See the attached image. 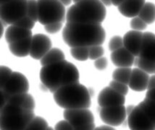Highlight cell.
<instances>
[{
	"mask_svg": "<svg viewBox=\"0 0 155 130\" xmlns=\"http://www.w3.org/2000/svg\"><path fill=\"white\" fill-rule=\"evenodd\" d=\"M105 36V31L101 24L67 22L62 31L64 42L71 48L101 45L104 42Z\"/></svg>",
	"mask_w": 155,
	"mask_h": 130,
	"instance_id": "obj_1",
	"label": "cell"
},
{
	"mask_svg": "<svg viewBox=\"0 0 155 130\" xmlns=\"http://www.w3.org/2000/svg\"><path fill=\"white\" fill-rule=\"evenodd\" d=\"M40 80L51 93H54L60 87L79 82L77 67L65 61L43 66L40 70Z\"/></svg>",
	"mask_w": 155,
	"mask_h": 130,
	"instance_id": "obj_2",
	"label": "cell"
},
{
	"mask_svg": "<svg viewBox=\"0 0 155 130\" xmlns=\"http://www.w3.org/2000/svg\"><path fill=\"white\" fill-rule=\"evenodd\" d=\"M106 17V9L100 0H82L68 9V23L101 24Z\"/></svg>",
	"mask_w": 155,
	"mask_h": 130,
	"instance_id": "obj_3",
	"label": "cell"
},
{
	"mask_svg": "<svg viewBox=\"0 0 155 130\" xmlns=\"http://www.w3.org/2000/svg\"><path fill=\"white\" fill-rule=\"evenodd\" d=\"M54 100L64 109H88L91 103L89 90L79 82L59 88L54 93Z\"/></svg>",
	"mask_w": 155,
	"mask_h": 130,
	"instance_id": "obj_4",
	"label": "cell"
},
{
	"mask_svg": "<svg viewBox=\"0 0 155 130\" xmlns=\"http://www.w3.org/2000/svg\"><path fill=\"white\" fill-rule=\"evenodd\" d=\"M36 116L34 110L6 103L1 107L0 129L2 130L25 129Z\"/></svg>",
	"mask_w": 155,
	"mask_h": 130,
	"instance_id": "obj_5",
	"label": "cell"
},
{
	"mask_svg": "<svg viewBox=\"0 0 155 130\" xmlns=\"http://www.w3.org/2000/svg\"><path fill=\"white\" fill-rule=\"evenodd\" d=\"M38 22L46 25L64 23L66 20L64 6L59 0H37Z\"/></svg>",
	"mask_w": 155,
	"mask_h": 130,
	"instance_id": "obj_6",
	"label": "cell"
},
{
	"mask_svg": "<svg viewBox=\"0 0 155 130\" xmlns=\"http://www.w3.org/2000/svg\"><path fill=\"white\" fill-rule=\"evenodd\" d=\"M63 116L74 129L91 130L95 129L94 117L91 111L88 109H65Z\"/></svg>",
	"mask_w": 155,
	"mask_h": 130,
	"instance_id": "obj_7",
	"label": "cell"
},
{
	"mask_svg": "<svg viewBox=\"0 0 155 130\" xmlns=\"http://www.w3.org/2000/svg\"><path fill=\"white\" fill-rule=\"evenodd\" d=\"M28 0H12L1 5V21L5 24L13 25L27 16Z\"/></svg>",
	"mask_w": 155,
	"mask_h": 130,
	"instance_id": "obj_8",
	"label": "cell"
},
{
	"mask_svg": "<svg viewBox=\"0 0 155 130\" xmlns=\"http://www.w3.org/2000/svg\"><path fill=\"white\" fill-rule=\"evenodd\" d=\"M99 116L105 124L112 127H117L121 125L126 118V108L124 105L103 107L100 110Z\"/></svg>",
	"mask_w": 155,
	"mask_h": 130,
	"instance_id": "obj_9",
	"label": "cell"
},
{
	"mask_svg": "<svg viewBox=\"0 0 155 130\" xmlns=\"http://www.w3.org/2000/svg\"><path fill=\"white\" fill-rule=\"evenodd\" d=\"M28 90L29 83L25 76L20 72H12L8 81L1 88V92L7 96H12L28 93Z\"/></svg>",
	"mask_w": 155,
	"mask_h": 130,
	"instance_id": "obj_10",
	"label": "cell"
},
{
	"mask_svg": "<svg viewBox=\"0 0 155 130\" xmlns=\"http://www.w3.org/2000/svg\"><path fill=\"white\" fill-rule=\"evenodd\" d=\"M128 124L133 130H154L155 125L151 122L143 109L139 106H135L128 115Z\"/></svg>",
	"mask_w": 155,
	"mask_h": 130,
	"instance_id": "obj_11",
	"label": "cell"
},
{
	"mask_svg": "<svg viewBox=\"0 0 155 130\" xmlns=\"http://www.w3.org/2000/svg\"><path fill=\"white\" fill-rule=\"evenodd\" d=\"M51 49V41L48 36L44 34H36L33 36L30 56L34 59L41 58Z\"/></svg>",
	"mask_w": 155,
	"mask_h": 130,
	"instance_id": "obj_12",
	"label": "cell"
},
{
	"mask_svg": "<svg viewBox=\"0 0 155 130\" xmlns=\"http://www.w3.org/2000/svg\"><path fill=\"white\" fill-rule=\"evenodd\" d=\"M125 98L112 87H106L99 93L98 96V103L101 108L124 105Z\"/></svg>",
	"mask_w": 155,
	"mask_h": 130,
	"instance_id": "obj_13",
	"label": "cell"
},
{
	"mask_svg": "<svg viewBox=\"0 0 155 130\" xmlns=\"http://www.w3.org/2000/svg\"><path fill=\"white\" fill-rule=\"evenodd\" d=\"M1 107H2L6 103H10L15 106H20L25 109L34 110L35 109L36 103H35L34 98L28 93L7 96L5 93L1 92Z\"/></svg>",
	"mask_w": 155,
	"mask_h": 130,
	"instance_id": "obj_14",
	"label": "cell"
},
{
	"mask_svg": "<svg viewBox=\"0 0 155 130\" xmlns=\"http://www.w3.org/2000/svg\"><path fill=\"white\" fill-rule=\"evenodd\" d=\"M143 33L138 30H130L123 37V43L125 47L136 57L139 56L141 52Z\"/></svg>",
	"mask_w": 155,
	"mask_h": 130,
	"instance_id": "obj_15",
	"label": "cell"
},
{
	"mask_svg": "<svg viewBox=\"0 0 155 130\" xmlns=\"http://www.w3.org/2000/svg\"><path fill=\"white\" fill-rule=\"evenodd\" d=\"M149 80V76L148 73L138 67H136L132 69L128 87L134 91L142 92L147 89Z\"/></svg>",
	"mask_w": 155,
	"mask_h": 130,
	"instance_id": "obj_16",
	"label": "cell"
},
{
	"mask_svg": "<svg viewBox=\"0 0 155 130\" xmlns=\"http://www.w3.org/2000/svg\"><path fill=\"white\" fill-rule=\"evenodd\" d=\"M110 57L114 65L117 67H132L136 59V56L124 46L112 52Z\"/></svg>",
	"mask_w": 155,
	"mask_h": 130,
	"instance_id": "obj_17",
	"label": "cell"
},
{
	"mask_svg": "<svg viewBox=\"0 0 155 130\" xmlns=\"http://www.w3.org/2000/svg\"><path fill=\"white\" fill-rule=\"evenodd\" d=\"M139 57L155 62V34L151 32L143 33Z\"/></svg>",
	"mask_w": 155,
	"mask_h": 130,
	"instance_id": "obj_18",
	"label": "cell"
},
{
	"mask_svg": "<svg viewBox=\"0 0 155 130\" xmlns=\"http://www.w3.org/2000/svg\"><path fill=\"white\" fill-rule=\"evenodd\" d=\"M145 0H125L118 6V10L126 17H135L138 16L145 5Z\"/></svg>",
	"mask_w": 155,
	"mask_h": 130,
	"instance_id": "obj_19",
	"label": "cell"
},
{
	"mask_svg": "<svg viewBox=\"0 0 155 130\" xmlns=\"http://www.w3.org/2000/svg\"><path fill=\"white\" fill-rule=\"evenodd\" d=\"M32 36L31 30L23 28L15 25H10L5 32V40L8 44L26 39Z\"/></svg>",
	"mask_w": 155,
	"mask_h": 130,
	"instance_id": "obj_20",
	"label": "cell"
},
{
	"mask_svg": "<svg viewBox=\"0 0 155 130\" xmlns=\"http://www.w3.org/2000/svg\"><path fill=\"white\" fill-rule=\"evenodd\" d=\"M32 37L9 44V49L12 54L18 57H25L30 54Z\"/></svg>",
	"mask_w": 155,
	"mask_h": 130,
	"instance_id": "obj_21",
	"label": "cell"
},
{
	"mask_svg": "<svg viewBox=\"0 0 155 130\" xmlns=\"http://www.w3.org/2000/svg\"><path fill=\"white\" fill-rule=\"evenodd\" d=\"M64 54L63 52L58 48L51 49L41 59V65L47 66L51 64L57 63V62L63 61L64 60Z\"/></svg>",
	"mask_w": 155,
	"mask_h": 130,
	"instance_id": "obj_22",
	"label": "cell"
},
{
	"mask_svg": "<svg viewBox=\"0 0 155 130\" xmlns=\"http://www.w3.org/2000/svg\"><path fill=\"white\" fill-rule=\"evenodd\" d=\"M138 17L147 24H152L155 21V5L152 2H146Z\"/></svg>",
	"mask_w": 155,
	"mask_h": 130,
	"instance_id": "obj_23",
	"label": "cell"
},
{
	"mask_svg": "<svg viewBox=\"0 0 155 130\" xmlns=\"http://www.w3.org/2000/svg\"><path fill=\"white\" fill-rule=\"evenodd\" d=\"M132 69L130 67H118L112 73V79L128 85Z\"/></svg>",
	"mask_w": 155,
	"mask_h": 130,
	"instance_id": "obj_24",
	"label": "cell"
},
{
	"mask_svg": "<svg viewBox=\"0 0 155 130\" xmlns=\"http://www.w3.org/2000/svg\"><path fill=\"white\" fill-rule=\"evenodd\" d=\"M143 109L151 122L155 125V101L146 97L145 99L138 104Z\"/></svg>",
	"mask_w": 155,
	"mask_h": 130,
	"instance_id": "obj_25",
	"label": "cell"
},
{
	"mask_svg": "<svg viewBox=\"0 0 155 130\" xmlns=\"http://www.w3.org/2000/svg\"><path fill=\"white\" fill-rule=\"evenodd\" d=\"M134 65L144 72H147L148 74H154V73L155 62L149 61V60L137 56L135 59Z\"/></svg>",
	"mask_w": 155,
	"mask_h": 130,
	"instance_id": "obj_26",
	"label": "cell"
},
{
	"mask_svg": "<svg viewBox=\"0 0 155 130\" xmlns=\"http://www.w3.org/2000/svg\"><path fill=\"white\" fill-rule=\"evenodd\" d=\"M71 54L72 56L78 61L84 62L89 59L88 47H72Z\"/></svg>",
	"mask_w": 155,
	"mask_h": 130,
	"instance_id": "obj_27",
	"label": "cell"
},
{
	"mask_svg": "<svg viewBox=\"0 0 155 130\" xmlns=\"http://www.w3.org/2000/svg\"><path fill=\"white\" fill-rule=\"evenodd\" d=\"M49 126L44 119L40 116H35L25 129H49Z\"/></svg>",
	"mask_w": 155,
	"mask_h": 130,
	"instance_id": "obj_28",
	"label": "cell"
},
{
	"mask_svg": "<svg viewBox=\"0 0 155 130\" xmlns=\"http://www.w3.org/2000/svg\"><path fill=\"white\" fill-rule=\"evenodd\" d=\"M27 16L35 23L38 21V9L37 0H28Z\"/></svg>",
	"mask_w": 155,
	"mask_h": 130,
	"instance_id": "obj_29",
	"label": "cell"
},
{
	"mask_svg": "<svg viewBox=\"0 0 155 130\" xmlns=\"http://www.w3.org/2000/svg\"><path fill=\"white\" fill-rule=\"evenodd\" d=\"M89 52V59L91 60H97V59L101 57L104 54V51L101 45L92 46L88 47Z\"/></svg>",
	"mask_w": 155,
	"mask_h": 130,
	"instance_id": "obj_30",
	"label": "cell"
},
{
	"mask_svg": "<svg viewBox=\"0 0 155 130\" xmlns=\"http://www.w3.org/2000/svg\"><path fill=\"white\" fill-rule=\"evenodd\" d=\"M110 87L115 90L117 92L120 93V94L124 95V96L128 94V85L123 83V82L116 81V80H113L110 82Z\"/></svg>",
	"mask_w": 155,
	"mask_h": 130,
	"instance_id": "obj_31",
	"label": "cell"
},
{
	"mask_svg": "<svg viewBox=\"0 0 155 130\" xmlns=\"http://www.w3.org/2000/svg\"><path fill=\"white\" fill-rule=\"evenodd\" d=\"M124 46V43H123V38L120 36H115L110 39V43H109V49L111 52L117 50V49L122 48Z\"/></svg>",
	"mask_w": 155,
	"mask_h": 130,
	"instance_id": "obj_32",
	"label": "cell"
},
{
	"mask_svg": "<svg viewBox=\"0 0 155 130\" xmlns=\"http://www.w3.org/2000/svg\"><path fill=\"white\" fill-rule=\"evenodd\" d=\"M130 25L133 30L141 31L145 30V29L147 28V24L141 19V18H140L138 16H137V17H134L131 20Z\"/></svg>",
	"mask_w": 155,
	"mask_h": 130,
	"instance_id": "obj_33",
	"label": "cell"
},
{
	"mask_svg": "<svg viewBox=\"0 0 155 130\" xmlns=\"http://www.w3.org/2000/svg\"><path fill=\"white\" fill-rule=\"evenodd\" d=\"M35 22L34 21L29 18L28 16H25L22 18V19L19 20V21L16 22L15 23H14L13 25H18V26L23 27V28H26V29H29V30H31L33 27H34L35 25Z\"/></svg>",
	"mask_w": 155,
	"mask_h": 130,
	"instance_id": "obj_34",
	"label": "cell"
},
{
	"mask_svg": "<svg viewBox=\"0 0 155 130\" xmlns=\"http://www.w3.org/2000/svg\"><path fill=\"white\" fill-rule=\"evenodd\" d=\"M0 69H1V88H2L8 81L9 78H10L12 71L6 66H1Z\"/></svg>",
	"mask_w": 155,
	"mask_h": 130,
	"instance_id": "obj_35",
	"label": "cell"
},
{
	"mask_svg": "<svg viewBox=\"0 0 155 130\" xmlns=\"http://www.w3.org/2000/svg\"><path fill=\"white\" fill-rule=\"evenodd\" d=\"M62 23H51V24L44 25V28H45L46 31L47 33H56L59 32L60 30V29L62 27Z\"/></svg>",
	"mask_w": 155,
	"mask_h": 130,
	"instance_id": "obj_36",
	"label": "cell"
},
{
	"mask_svg": "<svg viewBox=\"0 0 155 130\" xmlns=\"http://www.w3.org/2000/svg\"><path fill=\"white\" fill-rule=\"evenodd\" d=\"M95 67L99 70H104L107 67V59L105 57H101L97 59L94 62Z\"/></svg>",
	"mask_w": 155,
	"mask_h": 130,
	"instance_id": "obj_37",
	"label": "cell"
},
{
	"mask_svg": "<svg viewBox=\"0 0 155 130\" xmlns=\"http://www.w3.org/2000/svg\"><path fill=\"white\" fill-rule=\"evenodd\" d=\"M55 129L58 130V129H74V128H73V126L71 125V124L68 121H67L66 119H64L63 121H60V122H59L58 124L55 125V127H54Z\"/></svg>",
	"mask_w": 155,
	"mask_h": 130,
	"instance_id": "obj_38",
	"label": "cell"
},
{
	"mask_svg": "<svg viewBox=\"0 0 155 130\" xmlns=\"http://www.w3.org/2000/svg\"><path fill=\"white\" fill-rule=\"evenodd\" d=\"M146 97L155 101V88L147 90V92L146 93Z\"/></svg>",
	"mask_w": 155,
	"mask_h": 130,
	"instance_id": "obj_39",
	"label": "cell"
},
{
	"mask_svg": "<svg viewBox=\"0 0 155 130\" xmlns=\"http://www.w3.org/2000/svg\"><path fill=\"white\" fill-rule=\"evenodd\" d=\"M153 88H155V75L149 78L148 87H147V90H151Z\"/></svg>",
	"mask_w": 155,
	"mask_h": 130,
	"instance_id": "obj_40",
	"label": "cell"
},
{
	"mask_svg": "<svg viewBox=\"0 0 155 130\" xmlns=\"http://www.w3.org/2000/svg\"><path fill=\"white\" fill-rule=\"evenodd\" d=\"M112 4L116 7L120 6L122 3L124 2L125 0H111Z\"/></svg>",
	"mask_w": 155,
	"mask_h": 130,
	"instance_id": "obj_41",
	"label": "cell"
},
{
	"mask_svg": "<svg viewBox=\"0 0 155 130\" xmlns=\"http://www.w3.org/2000/svg\"><path fill=\"white\" fill-rule=\"evenodd\" d=\"M100 2L104 6H110L112 5L111 0H100Z\"/></svg>",
	"mask_w": 155,
	"mask_h": 130,
	"instance_id": "obj_42",
	"label": "cell"
},
{
	"mask_svg": "<svg viewBox=\"0 0 155 130\" xmlns=\"http://www.w3.org/2000/svg\"><path fill=\"white\" fill-rule=\"evenodd\" d=\"M64 6H68V5H71L72 2V0H59Z\"/></svg>",
	"mask_w": 155,
	"mask_h": 130,
	"instance_id": "obj_43",
	"label": "cell"
},
{
	"mask_svg": "<svg viewBox=\"0 0 155 130\" xmlns=\"http://www.w3.org/2000/svg\"><path fill=\"white\" fill-rule=\"evenodd\" d=\"M134 108H135V106H134V105H130V106H128V107L126 108V111H127V115H128L130 114V113H131V111H133V109H134Z\"/></svg>",
	"mask_w": 155,
	"mask_h": 130,
	"instance_id": "obj_44",
	"label": "cell"
},
{
	"mask_svg": "<svg viewBox=\"0 0 155 130\" xmlns=\"http://www.w3.org/2000/svg\"><path fill=\"white\" fill-rule=\"evenodd\" d=\"M95 129H114V128L110 126H101V127L95 128Z\"/></svg>",
	"mask_w": 155,
	"mask_h": 130,
	"instance_id": "obj_45",
	"label": "cell"
},
{
	"mask_svg": "<svg viewBox=\"0 0 155 130\" xmlns=\"http://www.w3.org/2000/svg\"><path fill=\"white\" fill-rule=\"evenodd\" d=\"M12 1V0H1V5H3V4Z\"/></svg>",
	"mask_w": 155,
	"mask_h": 130,
	"instance_id": "obj_46",
	"label": "cell"
},
{
	"mask_svg": "<svg viewBox=\"0 0 155 130\" xmlns=\"http://www.w3.org/2000/svg\"><path fill=\"white\" fill-rule=\"evenodd\" d=\"M73 2H74L75 3H77V2H81V1H82V0H73Z\"/></svg>",
	"mask_w": 155,
	"mask_h": 130,
	"instance_id": "obj_47",
	"label": "cell"
},
{
	"mask_svg": "<svg viewBox=\"0 0 155 130\" xmlns=\"http://www.w3.org/2000/svg\"><path fill=\"white\" fill-rule=\"evenodd\" d=\"M154 74H155V71H154Z\"/></svg>",
	"mask_w": 155,
	"mask_h": 130,
	"instance_id": "obj_48",
	"label": "cell"
}]
</instances>
